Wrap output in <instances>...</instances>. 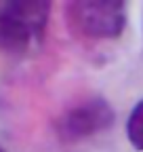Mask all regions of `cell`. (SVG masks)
I'll use <instances>...</instances> for the list:
<instances>
[{
  "label": "cell",
  "mask_w": 143,
  "mask_h": 152,
  "mask_svg": "<svg viewBox=\"0 0 143 152\" xmlns=\"http://www.w3.org/2000/svg\"><path fill=\"white\" fill-rule=\"evenodd\" d=\"M51 2L13 0L0 7V51L25 55L42 42L48 28Z\"/></svg>",
  "instance_id": "6da1fadb"
},
{
  "label": "cell",
  "mask_w": 143,
  "mask_h": 152,
  "mask_svg": "<svg viewBox=\"0 0 143 152\" xmlns=\"http://www.w3.org/2000/svg\"><path fill=\"white\" fill-rule=\"evenodd\" d=\"M69 32L86 40H114L126 28V2L122 0H76L63 7Z\"/></svg>",
  "instance_id": "7a4b0ae2"
},
{
  "label": "cell",
  "mask_w": 143,
  "mask_h": 152,
  "mask_svg": "<svg viewBox=\"0 0 143 152\" xmlns=\"http://www.w3.org/2000/svg\"><path fill=\"white\" fill-rule=\"evenodd\" d=\"M114 121L116 112L112 104L101 95H91L63 110V114L55 123V131L61 142L76 144L107 131L114 125Z\"/></svg>",
  "instance_id": "3957f363"
},
{
  "label": "cell",
  "mask_w": 143,
  "mask_h": 152,
  "mask_svg": "<svg viewBox=\"0 0 143 152\" xmlns=\"http://www.w3.org/2000/svg\"><path fill=\"white\" fill-rule=\"evenodd\" d=\"M126 137L129 142L143 152V99L135 104L126 121Z\"/></svg>",
  "instance_id": "277c9868"
},
{
  "label": "cell",
  "mask_w": 143,
  "mask_h": 152,
  "mask_svg": "<svg viewBox=\"0 0 143 152\" xmlns=\"http://www.w3.org/2000/svg\"><path fill=\"white\" fill-rule=\"evenodd\" d=\"M0 152H6V150H4V148H0Z\"/></svg>",
  "instance_id": "5b68a950"
}]
</instances>
